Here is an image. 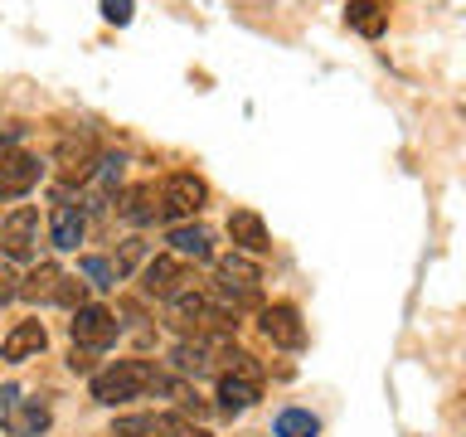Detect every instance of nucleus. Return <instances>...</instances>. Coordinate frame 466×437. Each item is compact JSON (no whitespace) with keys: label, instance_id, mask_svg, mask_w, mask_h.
<instances>
[{"label":"nucleus","instance_id":"10","mask_svg":"<svg viewBox=\"0 0 466 437\" xmlns=\"http://www.w3.org/2000/svg\"><path fill=\"white\" fill-rule=\"evenodd\" d=\"M102 160V146L93 131H68V137H58V151H54V166L68 175V180H87L93 175V166Z\"/></svg>","mask_w":466,"mask_h":437},{"label":"nucleus","instance_id":"17","mask_svg":"<svg viewBox=\"0 0 466 437\" xmlns=\"http://www.w3.org/2000/svg\"><path fill=\"white\" fill-rule=\"evenodd\" d=\"M44 345H49V330H44L39 320H20V326L0 340V360H5V364H25L29 355H39Z\"/></svg>","mask_w":466,"mask_h":437},{"label":"nucleus","instance_id":"14","mask_svg":"<svg viewBox=\"0 0 466 437\" xmlns=\"http://www.w3.org/2000/svg\"><path fill=\"white\" fill-rule=\"evenodd\" d=\"M83 233H87V214H83V204H73L68 195H58L54 199V209H49V239L54 248H78L83 243Z\"/></svg>","mask_w":466,"mask_h":437},{"label":"nucleus","instance_id":"4","mask_svg":"<svg viewBox=\"0 0 466 437\" xmlns=\"http://www.w3.org/2000/svg\"><path fill=\"white\" fill-rule=\"evenodd\" d=\"M233 355H238L233 335H185V340L170 350V364L185 379H204V374H224L233 364Z\"/></svg>","mask_w":466,"mask_h":437},{"label":"nucleus","instance_id":"9","mask_svg":"<svg viewBox=\"0 0 466 437\" xmlns=\"http://www.w3.org/2000/svg\"><path fill=\"white\" fill-rule=\"evenodd\" d=\"M68 335H73V345H87V350H107L116 335H122V320H116L107 306H78L68 320Z\"/></svg>","mask_w":466,"mask_h":437},{"label":"nucleus","instance_id":"12","mask_svg":"<svg viewBox=\"0 0 466 437\" xmlns=\"http://www.w3.org/2000/svg\"><path fill=\"white\" fill-rule=\"evenodd\" d=\"M258 326H262V335H268V340H272L277 350H301V345H306L301 311H297L291 301H272V306H262Z\"/></svg>","mask_w":466,"mask_h":437},{"label":"nucleus","instance_id":"7","mask_svg":"<svg viewBox=\"0 0 466 437\" xmlns=\"http://www.w3.org/2000/svg\"><path fill=\"white\" fill-rule=\"evenodd\" d=\"M189 287H195V272H189L185 258H175V253L151 258V262H146V272H141V291H146V297H160V301H175Z\"/></svg>","mask_w":466,"mask_h":437},{"label":"nucleus","instance_id":"5","mask_svg":"<svg viewBox=\"0 0 466 437\" xmlns=\"http://www.w3.org/2000/svg\"><path fill=\"white\" fill-rule=\"evenodd\" d=\"M262 399V364L253 360V355H233V364L224 374H218V413H248Z\"/></svg>","mask_w":466,"mask_h":437},{"label":"nucleus","instance_id":"21","mask_svg":"<svg viewBox=\"0 0 466 437\" xmlns=\"http://www.w3.org/2000/svg\"><path fill=\"white\" fill-rule=\"evenodd\" d=\"M58 282H64V272H58L54 262H39V268H29V277L20 282V297L25 301H54Z\"/></svg>","mask_w":466,"mask_h":437},{"label":"nucleus","instance_id":"29","mask_svg":"<svg viewBox=\"0 0 466 437\" xmlns=\"http://www.w3.org/2000/svg\"><path fill=\"white\" fill-rule=\"evenodd\" d=\"M180 437H209V432H204V428H189V432H180Z\"/></svg>","mask_w":466,"mask_h":437},{"label":"nucleus","instance_id":"18","mask_svg":"<svg viewBox=\"0 0 466 437\" xmlns=\"http://www.w3.org/2000/svg\"><path fill=\"white\" fill-rule=\"evenodd\" d=\"M345 25L364 39H379L389 29V5L384 0H350L345 5Z\"/></svg>","mask_w":466,"mask_h":437},{"label":"nucleus","instance_id":"16","mask_svg":"<svg viewBox=\"0 0 466 437\" xmlns=\"http://www.w3.org/2000/svg\"><path fill=\"white\" fill-rule=\"evenodd\" d=\"M116 214H122L127 224H137V229L156 224V218H160V189H156V185H131V189H122V195H116Z\"/></svg>","mask_w":466,"mask_h":437},{"label":"nucleus","instance_id":"11","mask_svg":"<svg viewBox=\"0 0 466 437\" xmlns=\"http://www.w3.org/2000/svg\"><path fill=\"white\" fill-rule=\"evenodd\" d=\"M49 422L54 413L44 399H25L15 384L5 389V432L10 437H39V432H49Z\"/></svg>","mask_w":466,"mask_h":437},{"label":"nucleus","instance_id":"13","mask_svg":"<svg viewBox=\"0 0 466 437\" xmlns=\"http://www.w3.org/2000/svg\"><path fill=\"white\" fill-rule=\"evenodd\" d=\"M189 432V418L175 408V413H127L112 422L107 437H180Z\"/></svg>","mask_w":466,"mask_h":437},{"label":"nucleus","instance_id":"19","mask_svg":"<svg viewBox=\"0 0 466 437\" xmlns=\"http://www.w3.org/2000/svg\"><path fill=\"white\" fill-rule=\"evenodd\" d=\"M170 253H175V258L209 262V258H214L209 229H204V224H195V218H189V224H175V229H170Z\"/></svg>","mask_w":466,"mask_h":437},{"label":"nucleus","instance_id":"20","mask_svg":"<svg viewBox=\"0 0 466 437\" xmlns=\"http://www.w3.org/2000/svg\"><path fill=\"white\" fill-rule=\"evenodd\" d=\"M122 166H127L122 156H107V151H102V160L93 166V175L83 180L87 199H93V204H97V199H112V195H116V185H122Z\"/></svg>","mask_w":466,"mask_h":437},{"label":"nucleus","instance_id":"24","mask_svg":"<svg viewBox=\"0 0 466 437\" xmlns=\"http://www.w3.org/2000/svg\"><path fill=\"white\" fill-rule=\"evenodd\" d=\"M58 306H68V311H78V306H87V282L83 277H64L58 282V297H54Z\"/></svg>","mask_w":466,"mask_h":437},{"label":"nucleus","instance_id":"2","mask_svg":"<svg viewBox=\"0 0 466 437\" xmlns=\"http://www.w3.org/2000/svg\"><path fill=\"white\" fill-rule=\"evenodd\" d=\"M156 384H160V370L151 360H116L93 374V399L116 408V403L141 399V393H156Z\"/></svg>","mask_w":466,"mask_h":437},{"label":"nucleus","instance_id":"28","mask_svg":"<svg viewBox=\"0 0 466 437\" xmlns=\"http://www.w3.org/2000/svg\"><path fill=\"white\" fill-rule=\"evenodd\" d=\"M102 20H107V25H127L131 20V0H102Z\"/></svg>","mask_w":466,"mask_h":437},{"label":"nucleus","instance_id":"27","mask_svg":"<svg viewBox=\"0 0 466 437\" xmlns=\"http://www.w3.org/2000/svg\"><path fill=\"white\" fill-rule=\"evenodd\" d=\"M93 360H97V350H87V345H73V355H68V370H73V374H93Z\"/></svg>","mask_w":466,"mask_h":437},{"label":"nucleus","instance_id":"3","mask_svg":"<svg viewBox=\"0 0 466 437\" xmlns=\"http://www.w3.org/2000/svg\"><path fill=\"white\" fill-rule=\"evenodd\" d=\"M214 297L228 306V311H248V306L262 301V268L258 258H248L233 248L228 258L214 262Z\"/></svg>","mask_w":466,"mask_h":437},{"label":"nucleus","instance_id":"6","mask_svg":"<svg viewBox=\"0 0 466 437\" xmlns=\"http://www.w3.org/2000/svg\"><path fill=\"white\" fill-rule=\"evenodd\" d=\"M204 204H209V185L189 170H175L166 185H160V218H175V224H189Z\"/></svg>","mask_w":466,"mask_h":437},{"label":"nucleus","instance_id":"15","mask_svg":"<svg viewBox=\"0 0 466 437\" xmlns=\"http://www.w3.org/2000/svg\"><path fill=\"white\" fill-rule=\"evenodd\" d=\"M228 239H233V248H238V253H248V258H262V253L272 248V233H268V224H262L258 209H233V214H228Z\"/></svg>","mask_w":466,"mask_h":437},{"label":"nucleus","instance_id":"1","mask_svg":"<svg viewBox=\"0 0 466 437\" xmlns=\"http://www.w3.org/2000/svg\"><path fill=\"white\" fill-rule=\"evenodd\" d=\"M170 326L180 335H233L238 330V311H228L218 297H209V291L189 287L170 301Z\"/></svg>","mask_w":466,"mask_h":437},{"label":"nucleus","instance_id":"23","mask_svg":"<svg viewBox=\"0 0 466 437\" xmlns=\"http://www.w3.org/2000/svg\"><path fill=\"white\" fill-rule=\"evenodd\" d=\"M83 277H87V287H116L122 282L107 258H83Z\"/></svg>","mask_w":466,"mask_h":437},{"label":"nucleus","instance_id":"22","mask_svg":"<svg viewBox=\"0 0 466 437\" xmlns=\"http://www.w3.org/2000/svg\"><path fill=\"white\" fill-rule=\"evenodd\" d=\"M272 437H320V422L306 408H282L272 422Z\"/></svg>","mask_w":466,"mask_h":437},{"label":"nucleus","instance_id":"26","mask_svg":"<svg viewBox=\"0 0 466 437\" xmlns=\"http://www.w3.org/2000/svg\"><path fill=\"white\" fill-rule=\"evenodd\" d=\"M20 282H25V277L15 272L10 262H0V306H10L15 297H20Z\"/></svg>","mask_w":466,"mask_h":437},{"label":"nucleus","instance_id":"8","mask_svg":"<svg viewBox=\"0 0 466 437\" xmlns=\"http://www.w3.org/2000/svg\"><path fill=\"white\" fill-rule=\"evenodd\" d=\"M0 248H5L10 262H29L39 248V209H29V204H15L5 214V224H0Z\"/></svg>","mask_w":466,"mask_h":437},{"label":"nucleus","instance_id":"25","mask_svg":"<svg viewBox=\"0 0 466 437\" xmlns=\"http://www.w3.org/2000/svg\"><path fill=\"white\" fill-rule=\"evenodd\" d=\"M141 258H146V243H141V239H127V243H122V253H116V262H112L116 277H127V272L137 268Z\"/></svg>","mask_w":466,"mask_h":437}]
</instances>
